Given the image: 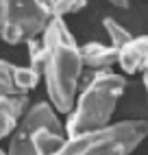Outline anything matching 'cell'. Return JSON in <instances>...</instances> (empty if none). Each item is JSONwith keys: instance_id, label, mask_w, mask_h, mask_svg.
<instances>
[{"instance_id": "1", "label": "cell", "mask_w": 148, "mask_h": 155, "mask_svg": "<svg viewBox=\"0 0 148 155\" xmlns=\"http://www.w3.org/2000/svg\"><path fill=\"white\" fill-rule=\"evenodd\" d=\"M46 66L44 81L52 107L61 114H70L79 98V81L83 74L81 46L66 26L63 18H52L44 31Z\"/></svg>"}, {"instance_id": "2", "label": "cell", "mask_w": 148, "mask_h": 155, "mask_svg": "<svg viewBox=\"0 0 148 155\" xmlns=\"http://www.w3.org/2000/svg\"><path fill=\"white\" fill-rule=\"evenodd\" d=\"M122 92H124L122 74H115V72H109V70L94 72L92 81L79 94L74 109L68 114V120H66L68 138L107 127Z\"/></svg>"}, {"instance_id": "3", "label": "cell", "mask_w": 148, "mask_h": 155, "mask_svg": "<svg viewBox=\"0 0 148 155\" xmlns=\"http://www.w3.org/2000/svg\"><path fill=\"white\" fill-rule=\"evenodd\" d=\"M148 138V120H122L68 138L57 155H131Z\"/></svg>"}, {"instance_id": "4", "label": "cell", "mask_w": 148, "mask_h": 155, "mask_svg": "<svg viewBox=\"0 0 148 155\" xmlns=\"http://www.w3.org/2000/svg\"><path fill=\"white\" fill-rule=\"evenodd\" d=\"M52 15L39 0H0V37L7 44H26L41 37Z\"/></svg>"}, {"instance_id": "5", "label": "cell", "mask_w": 148, "mask_h": 155, "mask_svg": "<svg viewBox=\"0 0 148 155\" xmlns=\"http://www.w3.org/2000/svg\"><path fill=\"white\" fill-rule=\"evenodd\" d=\"M18 129H22L26 133H35L39 129H50V131H57V133H66V125H61V120L57 118V109L52 107V103H46V101L33 103V105L28 107V111L22 116Z\"/></svg>"}, {"instance_id": "6", "label": "cell", "mask_w": 148, "mask_h": 155, "mask_svg": "<svg viewBox=\"0 0 148 155\" xmlns=\"http://www.w3.org/2000/svg\"><path fill=\"white\" fill-rule=\"evenodd\" d=\"M118 66L126 74L135 72H148V35L133 37L124 48H120V61Z\"/></svg>"}, {"instance_id": "7", "label": "cell", "mask_w": 148, "mask_h": 155, "mask_svg": "<svg viewBox=\"0 0 148 155\" xmlns=\"http://www.w3.org/2000/svg\"><path fill=\"white\" fill-rule=\"evenodd\" d=\"M81 59L83 66L100 72V70H109L111 66H115L120 61V50L113 46H105L98 42H89L85 46H81Z\"/></svg>"}, {"instance_id": "8", "label": "cell", "mask_w": 148, "mask_h": 155, "mask_svg": "<svg viewBox=\"0 0 148 155\" xmlns=\"http://www.w3.org/2000/svg\"><path fill=\"white\" fill-rule=\"evenodd\" d=\"M31 140H33L37 155H57L63 149V144L68 142V136L50 131V129H39L35 133H31Z\"/></svg>"}, {"instance_id": "9", "label": "cell", "mask_w": 148, "mask_h": 155, "mask_svg": "<svg viewBox=\"0 0 148 155\" xmlns=\"http://www.w3.org/2000/svg\"><path fill=\"white\" fill-rule=\"evenodd\" d=\"M18 125H20V114L15 109L13 96H0V140L11 136L18 129Z\"/></svg>"}, {"instance_id": "10", "label": "cell", "mask_w": 148, "mask_h": 155, "mask_svg": "<svg viewBox=\"0 0 148 155\" xmlns=\"http://www.w3.org/2000/svg\"><path fill=\"white\" fill-rule=\"evenodd\" d=\"M7 155H37V151L33 147V140H31V133H26L22 129H15L11 133V140H9Z\"/></svg>"}, {"instance_id": "11", "label": "cell", "mask_w": 148, "mask_h": 155, "mask_svg": "<svg viewBox=\"0 0 148 155\" xmlns=\"http://www.w3.org/2000/svg\"><path fill=\"white\" fill-rule=\"evenodd\" d=\"M15 70H18L15 64L0 59V96H15V94H20V90L15 85Z\"/></svg>"}, {"instance_id": "12", "label": "cell", "mask_w": 148, "mask_h": 155, "mask_svg": "<svg viewBox=\"0 0 148 155\" xmlns=\"http://www.w3.org/2000/svg\"><path fill=\"white\" fill-rule=\"evenodd\" d=\"M102 28L107 31V35H109V39H111V46L118 48V50L124 48V46L133 39V35H131L120 22H115L113 18H105V20H102Z\"/></svg>"}, {"instance_id": "13", "label": "cell", "mask_w": 148, "mask_h": 155, "mask_svg": "<svg viewBox=\"0 0 148 155\" xmlns=\"http://www.w3.org/2000/svg\"><path fill=\"white\" fill-rule=\"evenodd\" d=\"M39 79H41V72L33 70L31 66H18L15 70V85L20 90V94H28L39 85Z\"/></svg>"}, {"instance_id": "14", "label": "cell", "mask_w": 148, "mask_h": 155, "mask_svg": "<svg viewBox=\"0 0 148 155\" xmlns=\"http://www.w3.org/2000/svg\"><path fill=\"white\" fill-rule=\"evenodd\" d=\"M26 46H28V66L44 74V66H46V42H44V35L26 42Z\"/></svg>"}, {"instance_id": "15", "label": "cell", "mask_w": 148, "mask_h": 155, "mask_svg": "<svg viewBox=\"0 0 148 155\" xmlns=\"http://www.w3.org/2000/svg\"><path fill=\"white\" fill-rule=\"evenodd\" d=\"M87 5V0H57L55 7V18H63L68 13H76Z\"/></svg>"}, {"instance_id": "16", "label": "cell", "mask_w": 148, "mask_h": 155, "mask_svg": "<svg viewBox=\"0 0 148 155\" xmlns=\"http://www.w3.org/2000/svg\"><path fill=\"white\" fill-rule=\"evenodd\" d=\"M39 2L44 5V9H46V11H48L52 18H55V7H57V0H39Z\"/></svg>"}, {"instance_id": "17", "label": "cell", "mask_w": 148, "mask_h": 155, "mask_svg": "<svg viewBox=\"0 0 148 155\" xmlns=\"http://www.w3.org/2000/svg\"><path fill=\"white\" fill-rule=\"evenodd\" d=\"M107 2H109L111 7H115V9H129L131 0H107Z\"/></svg>"}, {"instance_id": "18", "label": "cell", "mask_w": 148, "mask_h": 155, "mask_svg": "<svg viewBox=\"0 0 148 155\" xmlns=\"http://www.w3.org/2000/svg\"><path fill=\"white\" fill-rule=\"evenodd\" d=\"M144 85H146V92H148V72L144 74Z\"/></svg>"}, {"instance_id": "19", "label": "cell", "mask_w": 148, "mask_h": 155, "mask_svg": "<svg viewBox=\"0 0 148 155\" xmlns=\"http://www.w3.org/2000/svg\"><path fill=\"white\" fill-rule=\"evenodd\" d=\"M0 155H7V151H2V149H0Z\"/></svg>"}]
</instances>
